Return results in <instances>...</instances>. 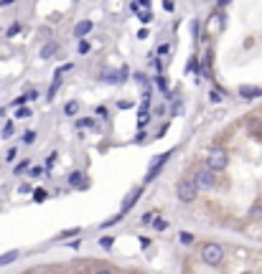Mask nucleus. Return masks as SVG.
I'll return each instance as SVG.
<instances>
[{
  "label": "nucleus",
  "mask_w": 262,
  "mask_h": 274,
  "mask_svg": "<svg viewBox=\"0 0 262 274\" xmlns=\"http://www.w3.org/2000/svg\"><path fill=\"white\" fill-rule=\"evenodd\" d=\"M201 261L206 266H221L224 264V246L216 241H206L201 246Z\"/></svg>",
  "instance_id": "nucleus-1"
},
{
  "label": "nucleus",
  "mask_w": 262,
  "mask_h": 274,
  "mask_svg": "<svg viewBox=\"0 0 262 274\" xmlns=\"http://www.w3.org/2000/svg\"><path fill=\"white\" fill-rule=\"evenodd\" d=\"M176 198L181 203H194L199 198V185L194 183V178H183L176 183Z\"/></svg>",
  "instance_id": "nucleus-2"
},
{
  "label": "nucleus",
  "mask_w": 262,
  "mask_h": 274,
  "mask_svg": "<svg viewBox=\"0 0 262 274\" xmlns=\"http://www.w3.org/2000/svg\"><path fill=\"white\" fill-rule=\"evenodd\" d=\"M227 165H229V155H227V150H221V147H216V150H211L209 155H206V168L211 170V173H224L227 170Z\"/></svg>",
  "instance_id": "nucleus-3"
},
{
  "label": "nucleus",
  "mask_w": 262,
  "mask_h": 274,
  "mask_svg": "<svg viewBox=\"0 0 262 274\" xmlns=\"http://www.w3.org/2000/svg\"><path fill=\"white\" fill-rule=\"evenodd\" d=\"M194 183H196L199 188H214V185H216V173H211L209 168H201V170H196Z\"/></svg>",
  "instance_id": "nucleus-4"
},
{
  "label": "nucleus",
  "mask_w": 262,
  "mask_h": 274,
  "mask_svg": "<svg viewBox=\"0 0 262 274\" xmlns=\"http://www.w3.org/2000/svg\"><path fill=\"white\" fill-rule=\"evenodd\" d=\"M168 158H171V152H163V155H158V160H153L151 163V170H148V175H145V180H156V173L168 163Z\"/></svg>",
  "instance_id": "nucleus-5"
},
{
  "label": "nucleus",
  "mask_w": 262,
  "mask_h": 274,
  "mask_svg": "<svg viewBox=\"0 0 262 274\" xmlns=\"http://www.w3.org/2000/svg\"><path fill=\"white\" fill-rule=\"evenodd\" d=\"M237 94L242 97V99H257V97H262V87H249V84H242L239 89H237Z\"/></svg>",
  "instance_id": "nucleus-6"
},
{
  "label": "nucleus",
  "mask_w": 262,
  "mask_h": 274,
  "mask_svg": "<svg viewBox=\"0 0 262 274\" xmlns=\"http://www.w3.org/2000/svg\"><path fill=\"white\" fill-rule=\"evenodd\" d=\"M59 49H61V46H59L56 41H49V44H44V49H41V54H39V56H41L44 61H49V59H54V56L59 54Z\"/></svg>",
  "instance_id": "nucleus-7"
},
{
  "label": "nucleus",
  "mask_w": 262,
  "mask_h": 274,
  "mask_svg": "<svg viewBox=\"0 0 262 274\" xmlns=\"http://www.w3.org/2000/svg\"><path fill=\"white\" fill-rule=\"evenodd\" d=\"M92 28H94L92 21H79L77 26H74V36H77V38H84V36L92 33Z\"/></svg>",
  "instance_id": "nucleus-8"
},
{
  "label": "nucleus",
  "mask_w": 262,
  "mask_h": 274,
  "mask_svg": "<svg viewBox=\"0 0 262 274\" xmlns=\"http://www.w3.org/2000/svg\"><path fill=\"white\" fill-rule=\"evenodd\" d=\"M138 198H140V188H135V190H130V193H127V198L122 201V213H127V211L133 208V203H135Z\"/></svg>",
  "instance_id": "nucleus-9"
},
{
  "label": "nucleus",
  "mask_w": 262,
  "mask_h": 274,
  "mask_svg": "<svg viewBox=\"0 0 262 274\" xmlns=\"http://www.w3.org/2000/svg\"><path fill=\"white\" fill-rule=\"evenodd\" d=\"M18 256H21V251H18V249H13V251H6V254H0V266H8V264H13Z\"/></svg>",
  "instance_id": "nucleus-10"
},
{
  "label": "nucleus",
  "mask_w": 262,
  "mask_h": 274,
  "mask_svg": "<svg viewBox=\"0 0 262 274\" xmlns=\"http://www.w3.org/2000/svg\"><path fill=\"white\" fill-rule=\"evenodd\" d=\"M69 185H84V173L82 170L69 173Z\"/></svg>",
  "instance_id": "nucleus-11"
},
{
  "label": "nucleus",
  "mask_w": 262,
  "mask_h": 274,
  "mask_svg": "<svg viewBox=\"0 0 262 274\" xmlns=\"http://www.w3.org/2000/svg\"><path fill=\"white\" fill-rule=\"evenodd\" d=\"M59 87H61V76H54V82H51V87H49V92H46V99H54L56 92H59Z\"/></svg>",
  "instance_id": "nucleus-12"
},
{
  "label": "nucleus",
  "mask_w": 262,
  "mask_h": 274,
  "mask_svg": "<svg viewBox=\"0 0 262 274\" xmlns=\"http://www.w3.org/2000/svg\"><path fill=\"white\" fill-rule=\"evenodd\" d=\"M178 241H181L183 246H191V244L196 241V236H194V233H189V231H181V233H178Z\"/></svg>",
  "instance_id": "nucleus-13"
},
{
  "label": "nucleus",
  "mask_w": 262,
  "mask_h": 274,
  "mask_svg": "<svg viewBox=\"0 0 262 274\" xmlns=\"http://www.w3.org/2000/svg\"><path fill=\"white\" fill-rule=\"evenodd\" d=\"M64 112H66L69 117H74V114L79 112V102H74V99H71V102H66V104H64Z\"/></svg>",
  "instance_id": "nucleus-14"
},
{
  "label": "nucleus",
  "mask_w": 262,
  "mask_h": 274,
  "mask_svg": "<svg viewBox=\"0 0 262 274\" xmlns=\"http://www.w3.org/2000/svg\"><path fill=\"white\" fill-rule=\"evenodd\" d=\"M33 112L28 109V107H16V120H28Z\"/></svg>",
  "instance_id": "nucleus-15"
},
{
  "label": "nucleus",
  "mask_w": 262,
  "mask_h": 274,
  "mask_svg": "<svg viewBox=\"0 0 262 274\" xmlns=\"http://www.w3.org/2000/svg\"><path fill=\"white\" fill-rule=\"evenodd\" d=\"M46 198H49V193H46L44 188H36V190H33V201H39V203H44Z\"/></svg>",
  "instance_id": "nucleus-16"
},
{
  "label": "nucleus",
  "mask_w": 262,
  "mask_h": 274,
  "mask_svg": "<svg viewBox=\"0 0 262 274\" xmlns=\"http://www.w3.org/2000/svg\"><path fill=\"white\" fill-rule=\"evenodd\" d=\"M148 120H151V117H148V109H143V107H140V112H138V127H145V125H148Z\"/></svg>",
  "instance_id": "nucleus-17"
},
{
  "label": "nucleus",
  "mask_w": 262,
  "mask_h": 274,
  "mask_svg": "<svg viewBox=\"0 0 262 274\" xmlns=\"http://www.w3.org/2000/svg\"><path fill=\"white\" fill-rule=\"evenodd\" d=\"M36 137H39V135H36L33 130H26L21 140H23V145H33V142H36Z\"/></svg>",
  "instance_id": "nucleus-18"
},
{
  "label": "nucleus",
  "mask_w": 262,
  "mask_h": 274,
  "mask_svg": "<svg viewBox=\"0 0 262 274\" xmlns=\"http://www.w3.org/2000/svg\"><path fill=\"white\" fill-rule=\"evenodd\" d=\"M79 231H82L79 226H77V228H64V231L59 233V239H66V236H79Z\"/></svg>",
  "instance_id": "nucleus-19"
},
{
  "label": "nucleus",
  "mask_w": 262,
  "mask_h": 274,
  "mask_svg": "<svg viewBox=\"0 0 262 274\" xmlns=\"http://www.w3.org/2000/svg\"><path fill=\"white\" fill-rule=\"evenodd\" d=\"M209 99L216 104V102H221V99H224V92H221V89H211V92H209Z\"/></svg>",
  "instance_id": "nucleus-20"
},
{
  "label": "nucleus",
  "mask_w": 262,
  "mask_h": 274,
  "mask_svg": "<svg viewBox=\"0 0 262 274\" xmlns=\"http://www.w3.org/2000/svg\"><path fill=\"white\" fill-rule=\"evenodd\" d=\"M28 165H31V160H21V163L13 168V173H16V175H21V173H26V170H28Z\"/></svg>",
  "instance_id": "nucleus-21"
},
{
  "label": "nucleus",
  "mask_w": 262,
  "mask_h": 274,
  "mask_svg": "<svg viewBox=\"0 0 262 274\" xmlns=\"http://www.w3.org/2000/svg\"><path fill=\"white\" fill-rule=\"evenodd\" d=\"M13 130H16V125L13 122H6V127H3V132H0V135L8 140V137H13Z\"/></svg>",
  "instance_id": "nucleus-22"
},
{
  "label": "nucleus",
  "mask_w": 262,
  "mask_h": 274,
  "mask_svg": "<svg viewBox=\"0 0 262 274\" xmlns=\"http://www.w3.org/2000/svg\"><path fill=\"white\" fill-rule=\"evenodd\" d=\"M122 221V213H117V216H112V218H107L104 223H102V228H107V226H115V223H120Z\"/></svg>",
  "instance_id": "nucleus-23"
},
{
  "label": "nucleus",
  "mask_w": 262,
  "mask_h": 274,
  "mask_svg": "<svg viewBox=\"0 0 262 274\" xmlns=\"http://www.w3.org/2000/svg\"><path fill=\"white\" fill-rule=\"evenodd\" d=\"M77 49H79V54H89V51H92L89 41H84V38H79V46H77Z\"/></svg>",
  "instance_id": "nucleus-24"
},
{
  "label": "nucleus",
  "mask_w": 262,
  "mask_h": 274,
  "mask_svg": "<svg viewBox=\"0 0 262 274\" xmlns=\"http://www.w3.org/2000/svg\"><path fill=\"white\" fill-rule=\"evenodd\" d=\"M18 33H21V23H13V26L8 28V33H6V36H8V38H16Z\"/></svg>",
  "instance_id": "nucleus-25"
},
{
  "label": "nucleus",
  "mask_w": 262,
  "mask_h": 274,
  "mask_svg": "<svg viewBox=\"0 0 262 274\" xmlns=\"http://www.w3.org/2000/svg\"><path fill=\"white\" fill-rule=\"evenodd\" d=\"M99 244H102V249H112L115 239H112V236H102V239H99Z\"/></svg>",
  "instance_id": "nucleus-26"
},
{
  "label": "nucleus",
  "mask_w": 262,
  "mask_h": 274,
  "mask_svg": "<svg viewBox=\"0 0 262 274\" xmlns=\"http://www.w3.org/2000/svg\"><path fill=\"white\" fill-rule=\"evenodd\" d=\"M138 18H140L143 23H151V21H153V13H151V11H143V13H138Z\"/></svg>",
  "instance_id": "nucleus-27"
},
{
  "label": "nucleus",
  "mask_w": 262,
  "mask_h": 274,
  "mask_svg": "<svg viewBox=\"0 0 262 274\" xmlns=\"http://www.w3.org/2000/svg\"><path fill=\"white\" fill-rule=\"evenodd\" d=\"M16 158H18V150H16V147H11V150L6 152V163H13Z\"/></svg>",
  "instance_id": "nucleus-28"
},
{
  "label": "nucleus",
  "mask_w": 262,
  "mask_h": 274,
  "mask_svg": "<svg viewBox=\"0 0 262 274\" xmlns=\"http://www.w3.org/2000/svg\"><path fill=\"white\" fill-rule=\"evenodd\" d=\"M153 218H156V213H153V211H148V213H143L140 223H145V226H148V223H153Z\"/></svg>",
  "instance_id": "nucleus-29"
},
{
  "label": "nucleus",
  "mask_w": 262,
  "mask_h": 274,
  "mask_svg": "<svg viewBox=\"0 0 262 274\" xmlns=\"http://www.w3.org/2000/svg\"><path fill=\"white\" fill-rule=\"evenodd\" d=\"M156 84H158V89H161L163 94H168V87H166V79H163V76H156Z\"/></svg>",
  "instance_id": "nucleus-30"
},
{
  "label": "nucleus",
  "mask_w": 262,
  "mask_h": 274,
  "mask_svg": "<svg viewBox=\"0 0 262 274\" xmlns=\"http://www.w3.org/2000/svg\"><path fill=\"white\" fill-rule=\"evenodd\" d=\"M56 158H59V155H56V152H51V155H49V158H46V170H51V168H54V163H56Z\"/></svg>",
  "instance_id": "nucleus-31"
},
{
  "label": "nucleus",
  "mask_w": 262,
  "mask_h": 274,
  "mask_svg": "<svg viewBox=\"0 0 262 274\" xmlns=\"http://www.w3.org/2000/svg\"><path fill=\"white\" fill-rule=\"evenodd\" d=\"M94 122L89 120V117H84V120H77V127H92Z\"/></svg>",
  "instance_id": "nucleus-32"
},
{
  "label": "nucleus",
  "mask_w": 262,
  "mask_h": 274,
  "mask_svg": "<svg viewBox=\"0 0 262 274\" xmlns=\"http://www.w3.org/2000/svg\"><path fill=\"white\" fill-rule=\"evenodd\" d=\"M94 274H117V271L109 269V266H99V269H94Z\"/></svg>",
  "instance_id": "nucleus-33"
},
{
  "label": "nucleus",
  "mask_w": 262,
  "mask_h": 274,
  "mask_svg": "<svg viewBox=\"0 0 262 274\" xmlns=\"http://www.w3.org/2000/svg\"><path fill=\"white\" fill-rule=\"evenodd\" d=\"M26 102H28V99H26V94H21V97H16V99H13V107H23Z\"/></svg>",
  "instance_id": "nucleus-34"
},
{
  "label": "nucleus",
  "mask_w": 262,
  "mask_h": 274,
  "mask_svg": "<svg viewBox=\"0 0 262 274\" xmlns=\"http://www.w3.org/2000/svg\"><path fill=\"white\" fill-rule=\"evenodd\" d=\"M153 226H156V231H166L168 228V221H153Z\"/></svg>",
  "instance_id": "nucleus-35"
},
{
  "label": "nucleus",
  "mask_w": 262,
  "mask_h": 274,
  "mask_svg": "<svg viewBox=\"0 0 262 274\" xmlns=\"http://www.w3.org/2000/svg\"><path fill=\"white\" fill-rule=\"evenodd\" d=\"M26 99H28V102L39 99V92H36V89H28V92H26Z\"/></svg>",
  "instance_id": "nucleus-36"
},
{
  "label": "nucleus",
  "mask_w": 262,
  "mask_h": 274,
  "mask_svg": "<svg viewBox=\"0 0 262 274\" xmlns=\"http://www.w3.org/2000/svg\"><path fill=\"white\" fill-rule=\"evenodd\" d=\"M94 114H99L102 120H104V117H107V109H104V107H97V109H94Z\"/></svg>",
  "instance_id": "nucleus-37"
},
{
  "label": "nucleus",
  "mask_w": 262,
  "mask_h": 274,
  "mask_svg": "<svg viewBox=\"0 0 262 274\" xmlns=\"http://www.w3.org/2000/svg\"><path fill=\"white\" fill-rule=\"evenodd\" d=\"M41 173H44V170H41V168H31V178H39V175H41Z\"/></svg>",
  "instance_id": "nucleus-38"
},
{
  "label": "nucleus",
  "mask_w": 262,
  "mask_h": 274,
  "mask_svg": "<svg viewBox=\"0 0 262 274\" xmlns=\"http://www.w3.org/2000/svg\"><path fill=\"white\" fill-rule=\"evenodd\" d=\"M11 3H16V0H0V8H6V6H11Z\"/></svg>",
  "instance_id": "nucleus-39"
},
{
  "label": "nucleus",
  "mask_w": 262,
  "mask_h": 274,
  "mask_svg": "<svg viewBox=\"0 0 262 274\" xmlns=\"http://www.w3.org/2000/svg\"><path fill=\"white\" fill-rule=\"evenodd\" d=\"M229 3V0H219V6H227Z\"/></svg>",
  "instance_id": "nucleus-40"
},
{
  "label": "nucleus",
  "mask_w": 262,
  "mask_h": 274,
  "mask_svg": "<svg viewBox=\"0 0 262 274\" xmlns=\"http://www.w3.org/2000/svg\"><path fill=\"white\" fill-rule=\"evenodd\" d=\"M54 274H66V271H54Z\"/></svg>",
  "instance_id": "nucleus-41"
},
{
  "label": "nucleus",
  "mask_w": 262,
  "mask_h": 274,
  "mask_svg": "<svg viewBox=\"0 0 262 274\" xmlns=\"http://www.w3.org/2000/svg\"><path fill=\"white\" fill-rule=\"evenodd\" d=\"M242 274H249V271H242Z\"/></svg>",
  "instance_id": "nucleus-42"
}]
</instances>
